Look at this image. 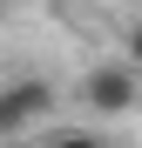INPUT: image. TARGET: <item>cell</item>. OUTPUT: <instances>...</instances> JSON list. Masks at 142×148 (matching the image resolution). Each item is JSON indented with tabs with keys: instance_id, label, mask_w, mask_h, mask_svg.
<instances>
[{
	"instance_id": "cell-1",
	"label": "cell",
	"mask_w": 142,
	"mask_h": 148,
	"mask_svg": "<svg viewBox=\"0 0 142 148\" xmlns=\"http://www.w3.org/2000/svg\"><path fill=\"white\" fill-rule=\"evenodd\" d=\"M75 101L95 114V121H122L142 108V67L129 54H108V61H88V74L75 81Z\"/></svg>"
},
{
	"instance_id": "cell-2",
	"label": "cell",
	"mask_w": 142,
	"mask_h": 148,
	"mask_svg": "<svg viewBox=\"0 0 142 148\" xmlns=\"http://www.w3.org/2000/svg\"><path fill=\"white\" fill-rule=\"evenodd\" d=\"M54 101H61V94H54L47 74H7V81H0V141L41 128V121L54 114Z\"/></svg>"
},
{
	"instance_id": "cell-4",
	"label": "cell",
	"mask_w": 142,
	"mask_h": 148,
	"mask_svg": "<svg viewBox=\"0 0 142 148\" xmlns=\"http://www.w3.org/2000/svg\"><path fill=\"white\" fill-rule=\"evenodd\" d=\"M122 54H129V61L142 67V20H129V40H122Z\"/></svg>"
},
{
	"instance_id": "cell-5",
	"label": "cell",
	"mask_w": 142,
	"mask_h": 148,
	"mask_svg": "<svg viewBox=\"0 0 142 148\" xmlns=\"http://www.w3.org/2000/svg\"><path fill=\"white\" fill-rule=\"evenodd\" d=\"M135 20H142V7H135Z\"/></svg>"
},
{
	"instance_id": "cell-3",
	"label": "cell",
	"mask_w": 142,
	"mask_h": 148,
	"mask_svg": "<svg viewBox=\"0 0 142 148\" xmlns=\"http://www.w3.org/2000/svg\"><path fill=\"white\" fill-rule=\"evenodd\" d=\"M34 148H108L102 128H61V135H41Z\"/></svg>"
},
{
	"instance_id": "cell-6",
	"label": "cell",
	"mask_w": 142,
	"mask_h": 148,
	"mask_svg": "<svg viewBox=\"0 0 142 148\" xmlns=\"http://www.w3.org/2000/svg\"><path fill=\"white\" fill-rule=\"evenodd\" d=\"M0 7H7V0H0Z\"/></svg>"
}]
</instances>
